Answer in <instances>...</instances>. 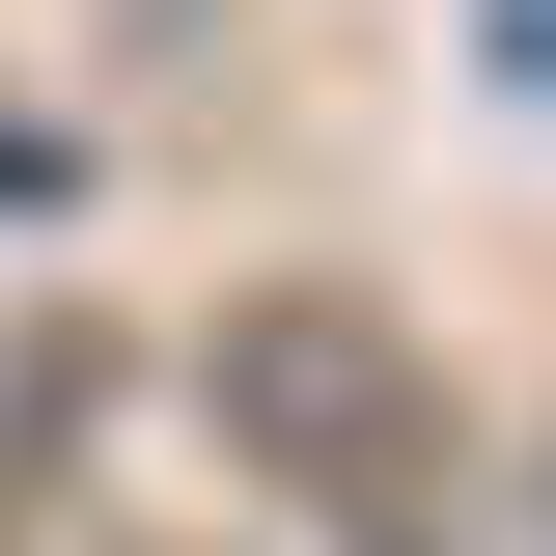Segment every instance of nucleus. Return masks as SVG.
<instances>
[{
  "label": "nucleus",
  "instance_id": "obj_1",
  "mask_svg": "<svg viewBox=\"0 0 556 556\" xmlns=\"http://www.w3.org/2000/svg\"><path fill=\"white\" fill-rule=\"evenodd\" d=\"M195 390H223V473L251 501H334V529H417V501H445V362H417L362 278H223Z\"/></svg>",
  "mask_w": 556,
  "mask_h": 556
},
{
  "label": "nucleus",
  "instance_id": "obj_2",
  "mask_svg": "<svg viewBox=\"0 0 556 556\" xmlns=\"http://www.w3.org/2000/svg\"><path fill=\"white\" fill-rule=\"evenodd\" d=\"M445 556H556V473H501V501H445Z\"/></svg>",
  "mask_w": 556,
  "mask_h": 556
},
{
  "label": "nucleus",
  "instance_id": "obj_3",
  "mask_svg": "<svg viewBox=\"0 0 556 556\" xmlns=\"http://www.w3.org/2000/svg\"><path fill=\"white\" fill-rule=\"evenodd\" d=\"M251 556H390V529H334V501H278V529H251Z\"/></svg>",
  "mask_w": 556,
  "mask_h": 556
}]
</instances>
